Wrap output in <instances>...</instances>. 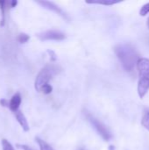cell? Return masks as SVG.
<instances>
[{"mask_svg":"<svg viewBox=\"0 0 149 150\" xmlns=\"http://www.w3.org/2000/svg\"><path fill=\"white\" fill-rule=\"evenodd\" d=\"M114 52L126 71L131 72L137 66L140 57L132 45L127 43L119 44L114 47Z\"/></svg>","mask_w":149,"mask_h":150,"instance_id":"cell-1","label":"cell"},{"mask_svg":"<svg viewBox=\"0 0 149 150\" xmlns=\"http://www.w3.org/2000/svg\"><path fill=\"white\" fill-rule=\"evenodd\" d=\"M137 69L139 71L138 94L141 98H143L149 91V59L140 58Z\"/></svg>","mask_w":149,"mask_h":150,"instance_id":"cell-2","label":"cell"},{"mask_svg":"<svg viewBox=\"0 0 149 150\" xmlns=\"http://www.w3.org/2000/svg\"><path fill=\"white\" fill-rule=\"evenodd\" d=\"M61 68L59 65L56 64H47L46 65L38 74L35 83H34V86L35 89L38 91H40V90L49 84V81L55 76L57 75L59 72H61Z\"/></svg>","mask_w":149,"mask_h":150,"instance_id":"cell-3","label":"cell"},{"mask_svg":"<svg viewBox=\"0 0 149 150\" xmlns=\"http://www.w3.org/2000/svg\"><path fill=\"white\" fill-rule=\"evenodd\" d=\"M85 116L87 118V120L90 121V123L92 125V127L96 129V131L98 133V134L105 141V142H109L112 138V134L110 133V131L108 130V128L100 121L98 120L97 119H96L94 116H92L90 113L89 112H86L85 113Z\"/></svg>","mask_w":149,"mask_h":150,"instance_id":"cell-4","label":"cell"},{"mask_svg":"<svg viewBox=\"0 0 149 150\" xmlns=\"http://www.w3.org/2000/svg\"><path fill=\"white\" fill-rule=\"evenodd\" d=\"M40 40H63L66 38L65 33L58 30H47L37 34Z\"/></svg>","mask_w":149,"mask_h":150,"instance_id":"cell-5","label":"cell"},{"mask_svg":"<svg viewBox=\"0 0 149 150\" xmlns=\"http://www.w3.org/2000/svg\"><path fill=\"white\" fill-rule=\"evenodd\" d=\"M21 101H22V98H21V95L19 92H16L12 97L9 100V109L13 112H16L17 111H18V108H19V105L21 104Z\"/></svg>","mask_w":149,"mask_h":150,"instance_id":"cell-6","label":"cell"},{"mask_svg":"<svg viewBox=\"0 0 149 150\" xmlns=\"http://www.w3.org/2000/svg\"><path fill=\"white\" fill-rule=\"evenodd\" d=\"M38 3H39L40 4H41L42 6H44L45 8H47V9H48V10H51V11H54L55 13L61 15V17H63V18H68L67 16H66V14H65V12H64L60 7H58L55 4H54V3H52V2H48V1H39Z\"/></svg>","mask_w":149,"mask_h":150,"instance_id":"cell-7","label":"cell"},{"mask_svg":"<svg viewBox=\"0 0 149 150\" xmlns=\"http://www.w3.org/2000/svg\"><path fill=\"white\" fill-rule=\"evenodd\" d=\"M15 114V117H16V120L19 123V125L22 127L23 130L25 132H28L29 131V125H28V122L25 117V115L23 114V112L21 111H17L16 112H14Z\"/></svg>","mask_w":149,"mask_h":150,"instance_id":"cell-8","label":"cell"},{"mask_svg":"<svg viewBox=\"0 0 149 150\" xmlns=\"http://www.w3.org/2000/svg\"><path fill=\"white\" fill-rule=\"evenodd\" d=\"M87 4H103V5H113L115 4L120 3L119 0H91L86 1Z\"/></svg>","mask_w":149,"mask_h":150,"instance_id":"cell-9","label":"cell"},{"mask_svg":"<svg viewBox=\"0 0 149 150\" xmlns=\"http://www.w3.org/2000/svg\"><path fill=\"white\" fill-rule=\"evenodd\" d=\"M35 140H36L37 143L39 144L40 150H54L53 149H52V147H51L48 143H47L45 141L41 140L40 138L36 137V138H35Z\"/></svg>","mask_w":149,"mask_h":150,"instance_id":"cell-10","label":"cell"},{"mask_svg":"<svg viewBox=\"0 0 149 150\" xmlns=\"http://www.w3.org/2000/svg\"><path fill=\"white\" fill-rule=\"evenodd\" d=\"M7 3L5 1H0V9H1V12H2V18H1V22H0V25L4 26L5 24V16H4V8H5V4Z\"/></svg>","mask_w":149,"mask_h":150,"instance_id":"cell-11","label":"cell"},{"mask_svg":"<svg viewBox=\"0 0 149 150\" xmlns=\"http://www.w3.org/2000/svg\"><path fill=\"white\" fill-rule=\"evenodd\" d=\"M141 124L146 129L149 131V112H145V114L143 115V118L141 120Z\"/></svg>","mask_w":149,"mask_h":150,"instance_id":"cell-12","label":"cell"},{"mask_svg":"<svg viewBox=\"0 0 149 150\" xmlns=\"http://www.w3.org/2000/svg\"><path fill=\"white\" fill-rule=\"evenodd\" d=\"M2 148H3V150H15L14 148L12 147V145L9 142L8 140L6 139H2Z\"/></svg>","mask_w":149,"mask_h":150,"instance_id":"cell-13","label":"cell"},{"mask_svg":"<svg viewBox=\"0 0 149 150\" xmlns=\"http://www.w3.org/2000/svg\"><path fill=\"white\" fill-rule=\"evenodd\" d=\"M29 39H30V36L28 35V34H26V33H20L18 36V42H20V43H25V42H27L28 40H29Z\"/></svg>","mask_w":149,"mask_h":150,"instance_id":"cell-14","label":"cell"},{"mask_svg":"<svg viewBox=\"0 0 149 150\" xmlns=\"http://www.w3.org/2000/svg\"><path fill=\"white\" fill-rule=\"evenodd\" d=\"M148 13H149V3L144 4V5L141 7V11H140V15H141V16H146Z\"/></svg>","mask_w":149,"mask_h":150,"instance_id":"cell-15","label":"cell"},{"mask_svg":"<svg viewBox=\"0 0 149 150\" xmlns=\"http://www.w3.org/2000/svg\"><path fill=\"white\" fill-rule=\"evenodd\" d=\"M53 91V87L50 85V84H47L46 86H44L41 90H40V92H42L43 94H50L51 92Z\"/></svg>","mask_w":149,"mask_h":150,"instance_id":"cell-16","label":"cell"},{"mask_svg":"<svg viewBox=\"0 0 149 150\" xmlns=\"http://www.w3.org/2000/svg\"><path fill=\"white\" fill-rule=\"evenodd\" d=\"M17 147L23 150H34L33 149H32L31 147H29L27 145H25V144H17Z\"/></svg>","mask_w":149,"mask_h":150,"instance_id":"cell-17","label":"cell"},{"mask_svg":"<svg viewBox=\"0 0 149 150\" xmlns=\"http://www.w3.org/2000/svg\"><path fill=\"white\" fill-rule=\"evenodd\" d=\"M0 105L2 106H4V107H9V100H6V99L3 98V99L0 100Z\"/></svg>","mask_w":149,"mask_h":150,"instance_id":"cell-18","label":"cell"},{"mask_svg":"<svg viewBox=\"0 0 149 150\" xmlns=\"http://www.w3.org/2000/svg\"><path fill=\"white\" fill-rule=\"evenodd\" d=\"M17 4H18V2H17V1H11V2H10V5H11V7H15Z\"/></svg>","mask_w":149,"mask_h":150,"instance_id":"cell-19","label":"cell"},{"mask_svg":"<svg viewBox=\"0 0 149 150\" xmlns=\"http://www.w3.org/2000/svg\"><path fill=\"white\" fill-rule=\"evenodd\" d=\"M147 25H148V29H149V18H148V22H147Z\"/></svg>","mask_w":149,"mask_h":150,"instance_id":"cell-20","label":"cell"},{"mask_svg":"<svg viewBox=\"0 0 149 150\" xmlns=\"http://www.w3.org/2000/svg\"><path fill=\"white\" fill-rule=\"evenodd\" d=\"M79 150H84V149H80Z\"/></svg>","mask_w":149,"mask_h":150,"instance_id":"cell-21","label":"cell"}]
</instances>
